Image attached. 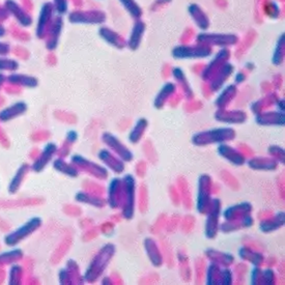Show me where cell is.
<instances>
[{
    "instance_id": "1",
    "label": "cell",
    "mask_w": 285,
    "mask_h": 285,
    "mask_svg": "<svg viewBox=\"0 0 285 285\" xmlns=\"http://www.w3.org/2000/svg\"><path fill=\"white\" fill-rule=\"evenodd\" d=\"M172 56L175 59H199L209 57L212 54V47L198 44L196 46H176L172 49Z\"/></svg>"
},
{
    "instance_id": "2",
    "label": "cell",
    "mask_w": 285,
    "mask_h": 285,
    "mask_svg": "<svg viewBox=\"0 0 285 285\" xmlns=\"http://www.w3.org/2000/svg\"><path fill=\"white\" fill-rule=\"evenodd\" d=\"M239 40L235 34L232 33H199L197 35V43L201 45H208V46H231L235 45Z\"/></svg>"
},
{
    "instance_id": "3",
    "label": "cell",
    "mask_w": 285,
    "mask_h": 285,
    "mask_svg": "<svg viewBox=\"0 0 285 285\" xmlns=\"http://www.w3.org/2000/svg\"><path fill=\"white\" fill-rule=\"evenodd\" d=\"M125 195L126 201L124 206V217L126 219H131L134 215L135 198V179L131 175H127L125 178Z\"/></svg>"
},
{
    "instance_id": "4",
    "label": "cell",
    "mask_w": 285,
    "mask_h": 285,
    "mask_svg": "<svg viewBox=\"0 0 285 285\" xmlns=\"http://www.w3.org/2000/svg\"><path fill=\"white\" fill-rule=\"evenodd\" d=\"M210 139L206 141V144H213V142H221L225 139H230L234 137V131L232 129H217L210 132H203L201 134H197L194 138H206Z\"/></svg>"
},
{
    "instance_id": "5",
    "label": "cell",
    "mask_w": 285,
    "mask_h": 285,
    "mask_svg": "<svg viewBox=\"0 0 285 285\" xmlns=\"http://www.w3.org/2000/svg\"><path fill=\"white\" fill-rule=\"evenodd\" d=\"M146 31V24L145 22L142 21H137L135 22V24L133 25L131 34H130V38L128 42V45L130 47V49L135 51L138 49V47L141 44L142 37H144Z\"/></svg>"
},
{
    "instance_id": "6",
    "label": "cell",
    "mask_w": 285,
    "mask_h": 285,
    "mask_svg": "<svg viewBox=\"0 0 285 285\" xmlns=\"http://www.w3.org/2000/svg\"><path fill=\"white\" fill-rule=\"evenodd\" d=\"M188 12L193 18V20L195 21V23L197 24V26L201 29V30H206L209 28L210 26V21L208 16L206 15V13L201 10V8L195 4L190 5L188 7Z\"/></svg>"
},
{
    "instance_id": "7",
    "label": "cell",
    "mask_w": 285,
    "mask_h": 285,
    "mask_svg": "<svg viewBox=\"0 0 285 285\" xmlns=\"http://www.w3.org/2000/svg\"><path fill=\"white\" fill-rule=\"evenodd\" d=\"M232 72H233V66L232 65L225 64L224 66H222L221 69L218 72V75L216 76L215 80L212 83V89L213 90L219 89Z\"/></svg>"
},
{
    "instance_id": "8",
    "label": "cell",
    "mask_w": 285,
    "mask_h": 285,
    "mask_svg": "<svg viewBox=\"0 0 285 285\" xmlns=\"http://www.w3.org/2000/svg\"><path fill=\"white\" fill-rule=\"evenodd\" d=\"M175 90V86L172 83H167L163 86V88L161 89V91L158 93V96L156 98L155 101V106L157 108H161L164 104V102L166 101V99H168L171 94L174 92Z\"/></svg>"
},
{
    "instance_id": "9",
    "label": "cell",
    "mask_w": 285,
    "mask_h": 285,
    "mask_svg": "<svg viewBox=\"0 0 285 285\" xmlns=\"http://www.w3.org/2000/svg\"><path fill=\"white\" fill-rule=\"evenodd\" d=\"M228 56H229V51H228V49L224 48V49H222L221 51H219L218 54H217V56H215L214 60L211 62V64L208 66V68H207L206 71L203 72V76H202L203 79H208L209 75L213 72L214 68H217L223 60L227 59Z\"/></svg>"
},
{
    "instance_id": "10",
    "label": "cell",
    "mask_w": 285,
    "mask_h": 285,
    "mask_svg": "<svg viewBox=\"0 0 285 285\" xmlns=\"http://www.w3.org/2000/svg\"><path fill=\"white\" fill-rule=\"evenodd\" d=\"M284 42H285V34H284V32H282V34L279 36V39L276 43L274 54H273V59H272V63L276 66H279L283 62Z\"/></svg>"
},
{
    "instance_id": "11",
    "label": "cell",
    "mask_w": 285,
    "mask_h": 285,
    "mask_svg": "<svg viewBox=\"0 0 285 285\" xmlns=\"http://www.w3.org/2000/svg\"><path fill=\"white\" fill-rule=\"evenodd\" d=\"M256 121L260 125H284V114H278V113H268L264 115H258L256 116Z\"/></svg>"
},
{
    "instance_id": "12",
    "label": "cell",
    "mask_w": 285,
    "mask_h": 285,
    "mask_svg": "<svg viewBox=\"0 0 285 285\" xmlns=\"http://www.w3.org/2000/svg\"><path fill=\"white\" fill-rule=\"evenodd\" d=\"M121 6L134 19H139L142 16V10L135 0H119Z\"/></svg>"
},
{
    "instance_id": "13",
    "label": "cell",
    "mask_w": 285,
    "mask_h": 285,
    "mask_svg": "<svg viewBox=\"0 0 285 285\" xmlns=\"http://www.w3.org/2000/svg\"><path fill=\"white\" fill-rule=\"evenodd\" d=\"M235 91H236L235 86H234V85H229V86L222 92L221 96L217 99V101H216L217 106L220 107V106L224 105L225 103H227L228 101H230L229 99H231V98L234 96Z\"/></svg>"
},
{
    "instance_id": "14",
    "label": "cell",
    "mask_w": 285,
    "mask_h": 285,
    "mask_svg": "<svg viewBox=\"0 0 285 285\" xmlns=\"http://www.w3.org/2000/svg\"><path fill=\"white\" fill-rule=\"evenodd\" d=\"M231 151H232V150H231L230 148H228V147L222 146V147L219 148V153H220L222 156H224L226 159L230 160L231 162H233V163H235V164H243V163L245 162V160H244L243 157L234 156V155L231 156Z\"/></svg>"
},
{
    "instance_id": "15",
    "label": "cell",
    "mask_w": 285,
    "mask_h": 285,
    "mask_svg": "<svg viewBox=\"0 0 285 285\" xmlns=\"http://www.w3.org/2000/svg\"><path fill=\"white\" fill-rule=\"evenodd\" d=\"M147 125H148V123H147L146 119H140V120L138 121L137 126H136L135 129L132 131V134H131V136H130L132 142H134V144H136L137 140L141 137L142 131H144V130L146 129Z\"/></svg>"
},
{
    "instance_id": "16",
    "label": "cell",
    "mask_w": 285,
    "mask_h": 285,
    "mask_svg": "<svg viewBox=\"0 0 285 285\" xmlns=\"http://www.w3.org/2000/svg\"><path fill=\"white\" fill-rule=\"evenodd\" d=\"M102 34H103V36H104L107 40H109L110 43H112V44L115 45V46H118V44L121 43L120 37H119L115 32H112V31L109 30V29H103V30H102Z\"/></svg>"
},
{
    "instance_id": "17",
    "label": "cell",
    "mask_w": 285,
    "mask_h": 285,
    "mask_svg": "<svg viewBox=\"0 0 285 285\" xmlns=\"http://www.w3.org/2000/svg\"><path fill=\"white\" fill-rule=\"evenodd\" d=\"M245 80V75H244V73H239L236 75V78H235V82L236 83H241V82H243Z\"/></svg>"
},
{
    "instance_id": "18",
    "label": "cell",
    "mask_w": 285,
    "mask_h": 285,
    "mask_svg": "<svg viewBox=\"0 0 285 285\" xmlns=\"http://www.w3.org/2000/svg\"><path fill=\"white\" fill-rule=\"evenodd\" d=\"M171 3V0H157L156 5H165V4H169Z\"/></svg>"
}]
</instances>
